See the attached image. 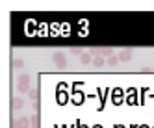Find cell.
I'll return each mask as SVG.
<instances>
[{"instance_id": "4", "label": "cell", "mask_w": 154, "mask_h": 128, "mask_svg": "<svg viewBox=\"0 0 154 128\" xmlns=\"http://www.w3.org/2000/svg\"><path fill=\"white\" fill-rule=\"evenodd\" d=\"M52 60H54V63H56V67H60V69H63V67L67 65V61H65V56L61 54V52H56V54L52 56Z\"/></svg>"}, {"instance_id": "18", "label": "cell", "mask_w": 154, "mask_h": 128, "mask_svg": "<svg viewBox=\"0 0 154 128\" xmlns=\"http://www.w3.org/2000/svg\"><path fill=\"white\" fill-rule=\"evenodd\" d=\"M115 128H124V126H121V124H117V126H115Z\"/></svg>"}, {"instance_id": "10", "label": "cell", "mask_w": 154, "mask_h": 128, "mask_svg": "<svg viewBox=\"0 0 154 128\" xmlns=\"http://www.w3.org/2000/svg\"><path fill=\"white\" fill-rule=\"evenodd\" d=\"M82 63H91V61H93V60H91V52L89 54H82Z\"/></svg>"}, {"instance_id": "2", "label": "cell", "mask_w": 154, "mask_h": 128, "mask_svg": "<svg viewBox=\"0 0 154 128\" xmlns=\"http://www.w3.org/2000/svg\"><path fill=\"white\" fill-rule=\"evenodd\" d=\"M30 76H26V74H23L19 78V91L20 93H30Z\"/></svg>"}, {"instance_id": "15", "label": "cell", "mask_w": 154, "mask_h": 128, "mask_svg": "<svg viewBox=\"0 0 154 128\" xmlns=\"http://www.w3.org/2000/svg\"><path fill=\"white\" fill-rule=\"evenodd\" d=\"M30 128H39V117H33V119H32Z\"/></svg>"}, {"instance_id": "11", "label": "cell", "mask_w": 154, "mask_h": 128, "mask_svg": "<svg viewBox=\"0 0 154 128\" xmlns=\"http://www.w3.org/2000/svg\"><path fill=\"white\" fill-rule=\"evenodd\" d=\"M128 104H136V95H134V89H130V97H128Z\"/></svg>"}, {"instance_id": "16", "label": "cell", "mask_w": 154, "mask_h": 128, "mask_svg": "<svg viewBox=\"0 0 154 128\" xmlns=\"http://www.w3.org/2000/svg\"><path fill=\"white\" fill-rule=\"evenodd\" d=\"M13 67H23V61L17 60V61H13Z\"/></svg>"}, {"instance_id": "5", "label": "cell", "mask_w": 154, "mask_h": 128, "mask_svg": "<svg viewBox=\"0 0 154 128\" xmlns=\"http://www.w3.org/2000/svg\"><path fill=\"white\" fill-rule=\"evenodd\" d=\"M30 124H32V121L28 119V117H20L17 123H15L17 128H30Z\"/></svg>"}, {"instance_id": "9", "label": "cell", "mask_w": 154, "mask_h": 128, "mask_svg": "<svg viewBox=\"0 0 154 128\" xmlns=\"http://www.w3.org/2000/svg\"><path fill=\"white\" fill-rule=\"evenodd\" d=\"M28 97H30L33 102H37V100H39V91H37V89H30V93H28Z\"/></svg>"}, {"instance_id": "14", "label": "cell", "mask_w": 154, "mask_h": 128, "mask_svg": "<svg viewBox=\"0 0 154 128\" xmlns=\"http://www.w3.org/2000/svg\"><path fill=\"white\" fill-rule=\"evenodd\" d=\"M117 61H119V56H111V58H108V65H115Z\"/></svg>"}, {"instance_id": "8", "label": "cell", "mask_w": 154, "mask_h": 128, "mask_svg": "<svg viewBox=\"0 0 154 128\" xmlns=\"http://www.w3.org/2000/svg\"><path fill=\"white\" fill-rule=\"evenodd\" d=\"M73 102H74V104H82V102H84L82 91H76V87H74V98H73Z\"/></svg>"}, {"instance_id": "13", "label": "cell", "mask_w": 154, "mask_h": 128, "mask_svg": "<svg viewBox=\"0 0 154 128\" xmlns=\"http://www.w3.org/2000/svg\"><path fill=\"white\" fill-rule=\"evenodd\" d=\"M13 108L20 110V108H23V100H20V98H15V100H13Z\"/></svg>"}, {"instance_id": "19", "label": "cell", "mask_w": 154, "mask_h": 128, "mask_svg": "<svg viewBox=\"0 0 154 128\" xmlns=\"http://www.w3.org/2000/svg\"><path fill=\"white\" fill-rule=\"evenodd\" d=\"M139 128H149V126H139Z\"/></svg>"}, {"instance_id": "6", "label": "cell", "mask_w": 154, "mask_h": 128, "mask_svg": "<svg viewBox=\"0 0 154 128\" xmlns=\"http://www.w3.org/2000/svg\"><path fill=\"white\" fill-rule=\"evenodd\" d=\"M123 97H124V93L121 89H113V104H121L123 102Z\"/></svg>"}, {"instance_id": "12", "label": "cell", "mask_w": 154, "mask_h": 128, "mask_svg": "<svg viewBox=\"0 0 154 128\" xmlns=\"http://www.w3.org/2000/svg\"><path fill=\"white\" fill-rule=\"evenodd\" d=\"M93 65H95V67H102V65H104V60H102V58H95V60H93Z\"/></svg>"}, {"instance_id": "3", "label": "cell", "mask_w": 154, "mask_h": 128, "mask_svg": "<svg viewBox=\"0 0 154 128\" xmlns=\"http://www.w3.org/2000/svg\"><path fill=\"white\" fill-rule=\"evenodd\" d=\"M91 54H100V56H104V58H106V56H110L111 58V54H113V48H99V47H95V48H91L89 50Z\"/></svg>"}, {"instance_id": "20", "label": "cell", "mask_w": 154, "mask_h": 128, "mask_svg": "<svg viewBox=\"0 0 154 128\" xmlns=\"http://www.w3.org/2000/svg\"><path fill=\"white\" fill-rule=\"evenodd\" d=\"M93 128H102V126H93Z\"/></svg>"}, {"instance_id": "1", "label": "cell", "mask_w": 154, "mask_h": 128, "mask_svg": "<svg viewBox=\"0 0 154 128\" xmlns=\"http://www.w3.org/2000/svg\"><path fill=\"white\" fill-rule=\"evenodd\" d=\"M65 87L67 85L61 82L60 85H58V93H56V98H58V104H67V100H69V95H67V91H65Z\"/></svg>"}, {"instance_id": "7", "label": "cell", "mask_w": 154, "mask_h": 128, "mask_svg": "<svg viewBox=\"0 0 154 128\" xmlns=\"http://www.w3.org/2000/svg\"><path fill=\"white\" fill-rule=\"evenodd\" d=\"M130 52H132V48H124V50H121V54H117V56H119L121 61H128L130 60Z\"/></svg>"}, {"instance_id": "17", "label": "cell", "mask_w": 154, "mask_h": 128, "mask_svg": "<svg viewBox=\"0 0 154 128\" xmlns=\"http://www.w3.org/2000/svg\"><path fill=\"white\" fill-rule=\"evenodd\" d=\"M73 54H82V48H71Z\"/></svg>"}]
</instances>
